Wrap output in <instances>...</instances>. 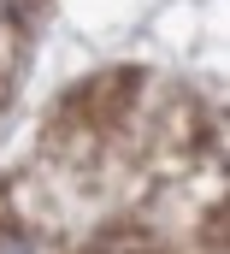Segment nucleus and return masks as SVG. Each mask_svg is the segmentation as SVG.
Returning <instances> with one entry per match:
<instances>
[{
  "instance_id": "f257e3e1",
  "label": "nucleus",
  "mask_w": 230,
  "mask_h": 254,
  "mask_svg": "<svg viewBox=\"0 0 230 254\" xmlns=\"http://www.w3.org/2000/svg\"><path fill=\"white\" fill-rule=\"evenodd\" d=\"M142 83V71H113V77H95V83H83L77 95H71V113H83L95 130H107V125H118L124 113H130V89Z\"/></svg>"
}]
</instances>
